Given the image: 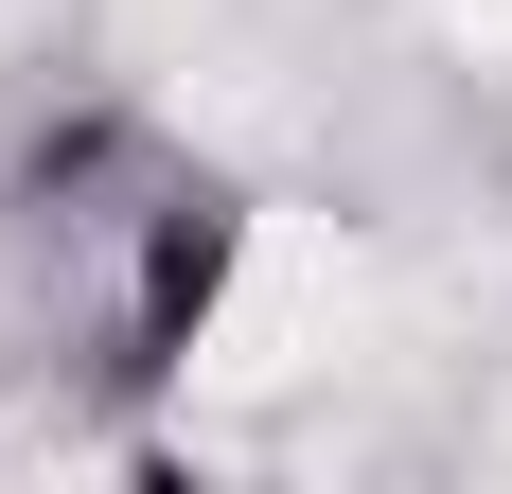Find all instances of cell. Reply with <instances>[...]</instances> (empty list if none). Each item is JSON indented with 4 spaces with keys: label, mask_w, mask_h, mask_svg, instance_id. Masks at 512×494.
<instances>
[{
    "label": "cell",
    "mask_w": 512,
    "mask_h": 494,
    "mask_svg": "<svg viewBox=\"0 0 512 494\" xmlns=\"http://www.w3.org/2000/svg\"><path fill=\"white\" fill-rule=\"evenodd\" d=\"M248 265H265V195L142 106H71L0 159V318L36 336V371L106 406L177 389L230 336Z\"/></svg>",
    "instance_id": "cell-1"
}]
</instances>
